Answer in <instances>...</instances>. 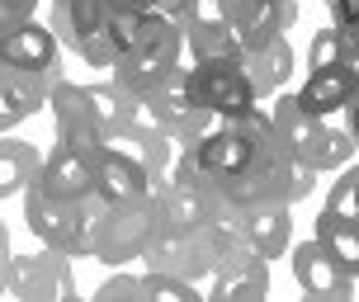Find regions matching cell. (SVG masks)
Wrapping results in <instances>:
<instances>
[{
	"mask_svg": "<svg viewBox=\"0 0 359 302\" xmlns=\"http://www.w3.org/2000/svg\"><path fill=\"white\" fill-rule=\"evenodd\" d=\"M142 298L189 302V298H198V284H189V279H175V274H161V269H147V274H142Z\"/></svg>",
	"mask_w": 359,
	"mask_h": 302,
	"instance_id": "44dd1931",
	"label": "cell"
},
{
	"mask_svg": "<svg viewBox=\"0 0 359 302\" xmlns=\"http://www.w3.org/2000/svg\"><path fill=\"white\" fill-rule=\"evenodd\" d=\"M269 293V260L246 241V231L236 227V236L227 241L222 260H217L213 279H208V298L222 302H255Z\"/></svg>",
	"mask_w": 359,
	"mask_h": 302,
	"instance_id": "8992f818",
	"label": "cell"
},
{
	"mask_svg": "<svg viewBox=\"0 0 359 302\" xmlns=\"http://www.w3.org/2000/svg\"><path fill=\"white\" fill-rule=\"evenodd\" d=\"M34 10H38V0H0V34L24 24V19H34Z\"/></svg>",
	"mask_w": 359,
	"mask_h": 302,
	"instance_id": "cb8c5ba5",
	"label": "cell"
},
{
	"mask_svg": "<svg viewBox=\"0 0 359 302\" xmlns=\"http://www.w3.org/2000/svg\"><path fill=\"white\" fill-rule=\"evenodd\" d=\"M38 165H43V156H38L34 142H24V137H5V132H0V198L24 194V189L34 184Z\"/></svg>",
	"mask_w": 359,
	"mask_h": 302,
	"instance_id": "ffe728a7",
	"label": "cell"
},
{
	"mask_svg": "<svg viewBox=\"0 0 359 302\" xmlns=\"http://www.w3.org/2000/svg\"><path fill=\"white\" fill-rule=\"evenodd\" d=\"M217 5H222V19L236 29L241 43L288 34L298 19V0H217Z\"/></svg>",
	"mask_w": 359,
	"mask_h": 302,
	"instance_id": "5bb4252c",
	"label": "cell"
},
{
	"mask_svg": "<svg viewBox=\"0 0 359 302\" xmlns=\"http://www.w3.org/2000/svg\"><path fill=\"white\" fill-rule=\"evenodd\" d=\"M90 165H95V194L104 203H137L151 194V175L118 146H100Z\"/></svg>",
	"mask_w": 359,
	"mask_h": 302,
	"instance_id": "4fadbf2b",
	"label": "cell"
},
{
	"mask_svg": "<svg viewBox=\"0 0 359 302\" xmlns=\"http://www.w3.org/2000/svg\"><path fill=\"white\" fill-rule=\"evenodd\" d=\"M288 250H293V279H298V288L307 298H350L355 293V279L336 269V260L326 255V246L317 236H307V241H298Z\"/></svg>",
	"mask_w": 359,
	"mask_h": 302,
	"instance_id": "7c38bea8",
	"label": "cell"
},
{
	"mask_svg": "<svg viewBox=\"0 0 359 302\" xmlns=\"http://www.w3.org/2000/svg\"><path fill=\"white\" fill-rule=\"evenodd\" d=\"M5 274H10V227L0 222V293H5Z\"/></svg>",
	"mask_w": 359,
	"mask_h": 302,
	"instance_id": "484cf974",
	"label": "cell"
},
{
	"mask_svg": "<svg viewBox=\"0 0 359 302\" xmlns=\"http://www.w3.org/2000/svg\"><path fill=\"white\" fill-rule=\"evenodd\" d=\"M269 118H274V132H279L317 175L350 165L355 137L341 132V128H326V118H317V114H307V109L298 104V95H279V99L269 104Z\"/></svg>",
	"mask_w": 359,
	"mask_h": 302,
	"instance_id": "3957f363",
	"label": "cell"
},
{
	"mask_svg": "<svg viewBox=\"0 0 359 302\" xmlns=\"http://www.w3.org/2000/svg\"><path fill=\"white\" fill-rule=\"evenodd\" d=\"M312 236L326 246V255L336 260V269H341V274L359 279V222L336 217L331 208H322V213H317V222H312Z\"/></svg>",
	"mask_w": 359,
	"mask_h": 302,
	"instance_id": "d6986e66",
	"label": "cell"
},
{
	"mask_svg": "<svg viewBox=\"0 0 359 302\" xmlns=\"http://www.w3.org/2000/svg\"><path fill=\"white\" fill-rule=\"evenodd\" d=\"M104 19H109L104 0H67L62 10H53V29L67 34V43L86 57L90 67H100V71H109V67L118 62L114 43H109V34H104Z\"/></svg>",
	"mask_w": 359,
	"mask_h": 302,
	"instance_id": "ba28073f",
	"label": "cell"
},
{
	"mask_svg": "<svg viewBox=\"0 0 359 302\" xmlns=\"http://www.w3.org/2000/svg\"><path fill=\"white\" fill-rule=\"evenodd\" d=\"M345 57V34L336 24H326L322 34H312V53H307V71H326V67H341Z\"/></svg>",
	"mask_w": 359,
	"mask_h": 302,
	"instance_id": "7402d4cb",
	"label": "cell"
},
{
	"mask_svg": "<svg viewBox=\"0 0 359 302\" xmlns=\"http://www.w3.org/2000/svg\"><path fill=\"white\" fill-rule=\"evenodd\" d=\"M350 104H359V71H355V95H350Z\"/></svg>",
	"mask_w": 359,
	"mask_h": 302,
	"instance_id": "83f0119b",
	"label": "cell"
},
{
	"mask_svg": "<svg viewBox=\"0 0 359 302\" xmlns=\"http://www.w3.org/2000/svg\"><path fill=\"white\" fill-rule=\"evenodd\" d=\"M345 114H350V137H355V146H359V104H345Z\"/></svg>",
	"mask_w": 359,
	"mask_h": 302,
	"instance_id": "4316f807",
	"label": "cell"
},
{
	"mask_svg": "<svg viewBox=\"0 0 359 302\" xmlns=\"http://www.w3.org/2000/svg\"><path fill=\"white\" fill-rule=\"evenodd\" d=\"M350 170H355V203H359V165H350Z\"/></svg>",
	"mask_w": 359,
	"mask_h": 302,
	"instance_id": "f1b7e54d",
	"label": "cell"
},
{
	"mask_svg": "<svg viewBox=\"0 0 359 302\" xmlns=\"http://www.w3.org/2000/svg\"><path fill=\"white\" fill-rule=\"evenodd\" d=\"M95 298H104V302L142 298V279H137V274H114V279H104V284H100V293H95Z\"/></svg>",
	"mask_w": 359,
	"mask_h": 302,
	"instance_id": "603a6c76",
	"label": "cell"
},
{
	"mask_svg": "<svg viewBox=\"0 0 359 302\" xmlns=\"http://www.w3.org/2000/svg\"><path fill=\"white\" fill-rule=\"evenodd\" d=\"M241 231L265 260H279L288 246H293V217H288V203H269V208H255V213L241 217Z\"/></svg>",
	"mask_w": 359,
	"mask_h": 302,
	"instance_id": "e0dca14e",
	"label": "cell"
},
{
	"mask_svg": "<svg viewBox=\"0 0 359 302\" xmlns=\"http://www.w3.org/2000/svg\"><path fill=\"white\" fill-rule=\"evenodd\" d=\"M180 85L189 90V99H194L198 109H208L213 118H236V114H246L251 104H260L236 57L194 62L189 71H180Z\"/></svg>",
	"mask_w": 359,
	"mask_h": 302,
	"instance_id": "277c9868",
	"label": "cell"
},
{
	"mask_svg": "<svg viewBox=\"0 0 359 302\" xmlns=\"http://www.w3.org/2000/svg\"><path fill=\"white\" fill-rule=\"evenodd\" d=\"M180 57H184V34H180V24L165 19L161 10H151L147 24H142V34H137V43H133L109 71H114V85L123 90L128 104H133V99L161 90L165 81H175V76L184 71Z\"/></svg>",
	"mask_w": 359,
	"mask_h": 302,
	"instance_id": "6da1fadb",
	"label": "cell"
},
{
	"mask_svg": "<svg viewBox=\"0 0 359 302\" xmlns=\"http://www.w3.org/2000/svg\"><path fill=\"white\" fill-rule=\"evenodd\" d=\"M48 99V76L43 71H19V67H0V132L15 123L34 118Z\"/></svg>",
	"mask_w": 359,
	"mask_h": 302,
	"instance_id": "2e32d148",
	"label": "cell"
},
{
	"mask_svg": "<svg viewBox=\"0 0 359 302\" xmlns=\"http://www.w3.org/2000/svg\"><path fill=\"white\" fill-rule=\"evenodd\" d=\"M43 104L53 109L57 142L76 146L81 156H95V151L104 146V123H100V114H95V104H90L86 85H72V81H53Z\"/></svg>",
	"mask_w": 359,
	"mask_h": 302,
	"instance_id": "52a82bcc",
	"label": "cell"
},
{
	"mask_svg": "<svg viewBox=\"0 0 359 302\" xmlns=\"http://www.w3.org/2000/svg\"><path fill=\"white\" fill-rule=\"evenodd\" d=\"M95 156H81L76 146L57 142L53 151H48V160L38 165V184L48 189L53 198H72V203H81V198L95 194V165H90Z\"/></svg>",
	"mask_w": 359,
	"mask_h": 302,
	"instance_id": "9a60e30c",
	"label": "cell"
},
{
	"mask_svg": "<svg viewBox=\"0 0 359 302\" xmlns=\"http://www.w3.org/2000/svg\"><path fill=\"white\" fill-rule=\"evenodd\" d=\"M161 217L156 194L137 198V203H104L100 194L86 198V255L104 260V265H123V260H142V246L151 227Z\"/></svg>",
	"mask_w": 359,
	"mask_h": 302,
	"instance_id": "7a4b0ae2",
	"label": "cell"
},
{
	"mask_svg": "<svg viewBox=\"0 0 359 302\" xmlns=\"http://www.w3.org/2000/svg\"><path fill=\"white\" fill-rule=\"evenodd\" d=\"M5 293H10V298H76L72 255H62V250H38V255H10Z\"/></svg>",
	"mask_w": 359,
	"mask_h": 302,
	"instance_id": "9c48e42d",
	"label": "cell"
},
{
	"mask_svg": "<svg viewBox=\"0 0 359 302\" xmlns=\"http://www.w3.org/2000/svg\"><path fill=\"white\" fill-rule=\"evenodd\" d=\"M298 5H303V0H298Z\"/></svg>",
	"mask_w": 359,
	"mask_h": 302,
	"instance_id": "f546056e",
	"label": "cell"
},
{
	"mask_svg": "<svg viewBox=\"0 0 359 302\" xmlns=\"http://www.w3.org/2000/svg\"><path fill=\"white\" fill-rule=\"evenodd\" d=\"M236 62H241V71H246V81H251L255 99L274 95V90L293 76V48H288L284 34H269V38H255V43H241V48H236Z\"/></svg>",
	"mask_w": 359,
	"mask_h": 302,
	"instance_id": "30bf717a",
	"label": "cell"
},
{
	"mask_svg": "<svg viewBox=\"0 0 359 302\" xmlns=\"http://www.w3.org/2000/svg\"><path fill=\"white\" fill-rule=\"evenodd\" d=\"M326 5H331V24H336L341 34L359 24V0H326Z\"/></svg>",
	"mask_w": 359,
	"mask_h": 302,
	"instance_id": "d4e9b609",
	"label": "cell"
},
{
	"mask_svg": "<svg viewBox=\"0 0 359 302\" xmlns=\"http://www.w3.org/2000/svg\"><path fill=\"white\" fill-rule=\"evenodd\" d=\"M24 222L48 250H62V255H86V198L72 203V198H53L43 184H29L24 189Z\"/></svg>",
	"mask_w": 359,
	"mask_h": 302,
	"instance_id": "5b68a950",
	"label": "cell"
},
{
	"mask_svg": "<svg viewBox=\"0 0 359 302\" xmlns=\"http://www.w3.org/2000/svg\"><path fill=\"white\" fill-rule=\"evenodd\" d=\"M0 67H19V71H53L57 67V29L24 19L15 29L0 34Z\"/></svg>",
	"mask_w": 359,
	"mask_h": 302,
	"instance_id": "8fae6325",
	"label": "cell"
},
{
	"mask_svg": "<svg viewBox=\"0 0 359 302\" xmlns=\"http://www.w3.org/2000/svg\"><path fill=\"white\" fill-rule=\"evenodd\" d=\"M350 95H355V71H350V67H326V71L307 76V85L298 90V104H303L307 114L326 118V114H336V109L350 104Z\"/></svg>",
	"mask_w": 359,
	"mask_h": 302,
	"instance_id": "ac0fdd59",
	"label": "cell"
}]
</instances>
